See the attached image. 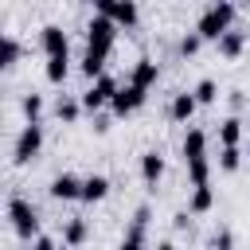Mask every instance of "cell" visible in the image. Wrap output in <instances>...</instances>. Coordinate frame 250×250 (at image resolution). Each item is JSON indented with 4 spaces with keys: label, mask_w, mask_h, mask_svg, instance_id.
Listing matches in <instances>:
<instances>
[{
    "label": "cell",
    "mask_w": 250,
    "mask_h": 250,
    "mask_svg": "<svg viewBox=\"0 0 250 250\" xmlns=\"http://www.w3.org/2000/svg\"><path fill=\"white\" fill-rule=\"evenodd\" d=\"M234 16H238V4H230V0H215V4L203 8L199 23H195V35H199V39H219L227 27H234Z\"/></svg>",
    "instance_id": "6da1fadb"
},
{
    "label": "cell",
    "mask_w": 250,
    "mask_h": 250,
    "mask_svg": "<svg viewBox=\"0 0 250 250\" xmlns=\"http://www.w3.org/2000/svg\"><path fill=\"white\" fill-rule=\"evenodd\" d=\"M184 164H188L191 188L211 184L207 180V133L203 129H188V137H184Z\"/></svg>",
    "instance_id": "7a4b0ae2"
},
{
    "label": "cell",
    "mask_w": 250,
    "mask_h": 250,
    "mask_svg": "<svg viewBox=\"0 0 250 250\" xmlns=\"http://www.w3.org/2000/svg\"><path fill=\"white\" fill-rule=\"evenodd\" d=\"M8 219H12V227H16L20 238H39V211L31 207V199L12 195V203H8Z\"/></svg>",
    "instance_id": "3957f363"
},
{
    "label": "cell",
    "mask_w": 250,
    "mask_h": 250,
    "mask_svg": "<svg viewBox=\"0 0 250 250\" xmlns=\"http://www.w3.org/2000/svg\"><path fill=\"white\" fill-rule=\"evenodd\" d=\"M39 148H43V125L39 121H27L20 129V137H16V145H12V160L16 164H31L39 156Z\"/></svg>",
    "instance_id": "277c9868"
},
{
    "label": "cell",
    "mask_w": 250,
    "mask_h": 250,
    "mask_svg": "<svg viewBox=\"0 0 250 250\" xmlns=\"http://www.w3.org/2000/svg\"><path fill=\"white\" fill-rule=\"evenodd\" d=\"M113 39H117V27L105 20V16H94L90 23H86V51L90 55H109V47H113Z\"/></svg>",
    "instance_id": "5b68a950"
},
{
    "label": "cell",
    "mask_w": 250,
    "mask_h": 250,
    "mask_svg": "<svg viewBox=\"0 0 250 250\" xmlns=\"http://www.w3.org/2000/svg\"><path fill=\"white\" fill-rule=\"evenodd\" d=\"M94 16H105L113 27H133L141 12H137L133 0H98L94 4Z\"/></svg>",
    "instance_id": "8992f818"
},
{
    "label": "cell",
    "mask_w": 250,
    "mask_h": 250,
    "mask_svg": "<svg viewBox=\"0 0 250 250\" xmlns=\"http://www.w3.org/2000/svg\"><path fill=\"white\" fill-rule=\"evenodd\" d=\"M113 90H117V78H109V74H98V78H94V86H90V90L78 98V105H82V109H102V105H109Z\"/></svg>",
    "instance_id": "52a82bcc"
},
{
    "label": "cell",
    "mask_w": 250,
    "mask_h": 250,
    "mask_svg": "<svg viewBox=\"0 0 250 250\" xmlns=\"http://www.w3.org/2000/svg\"><path fill=\"white\" fill-rule=\"evenodd\" d=\"M148 219H152V207H148V203H141V207H137V215H133V223H129V230H125V238H121V246H117V250H145V230H148Z\"/></svg>",
    "instance_id": "ba28073f"
},
{
    "label": "cell",
    "mask_w": 250,
    "mask_h": 250,
    "mask_svg": "<svg viewBox=\"0 0 250 250\" xmlns=\"http://www.w3.org/2000/svg\"><path fill=\"white\" fill-rule=\"evenodd\" d=\"M141 102H145V90H141V86H133V82L117 86V90H113V98H109L113 113H121V117H125V113H133V109H137Z\"/></svg>",
    "instance_id": "9c48e42d"
},
{
    "label": "cell",
    "mask_w": 250,
    "mask_h": 250,
    "mask_svg": "<svg viewBox=\"0 0 250 250\" xmlns=\"http://www.w3.org/2000/svg\"><path fill=\"white\" fill-rule=\"evenodd\" d=\"M39 43H43L47 59H55V55H66V51H70V39H66V31H62L59 23H43V31H39Z\"/></svg>",
    "instance_id": "30bf717a"
},
{
    "label": "cell",
    "mask_w": 250,
    "mask_h": 250,
    "mask_svg": "<svg viewBox=\"0 0 250 250\" xmlns=\"http://www.w3.org/2000/svg\"><path fill=\"white\" fill-rule=\"evenodd\" d=\"M215 43H219V55H223V59H238L242 47H246V31H242V27H227Z\"/></svg>",
    "instance_id": "8fae6325"
},
{
    "label": "cell",
    "mask_w": 250,
    "mask_h": 250,
    "mask_svg": "<svg viewBox=\"0 0 250 250\" xmlns=\"http://www.w3.org/2000/svg\"><path fill=\"white\" fill-rule=\"evenodd\" d=\"M105 195H109V180L98 176V172L78 184V199H86V203H98V199H105Z\"/></svg>",
    "instance_id": "7c38bea8"
},
{
    "label": "cell",
    "mask_w": 250,
    "mask_h": 250,
    "mask_svg": "<svg viewBox=\"0 0 250 250\" xmlns=\"http://www.w3.org/2000/svg\"><path fill=\"white\" fill-rule=\"evenodd\" d=\"M156 74H160V66H156L152 59H137V62H133L129 82H133V86H141V90H148V86L156 82Z\"/></svg>",
    "instance_id": "4fadbf2b"
},
{
    "label": "cell",
    "mask_w": 250,
    "mask_h": 250,
    "mask_svg": "<svg viewBox=\"0 0 250 250\" xmlns=\"http://www.w3.org/2000/svg\"><path fill=\"white\" fill-rule=\"evenodd\" d=\"M78 184H82V180H78L74 172H62V176L51 180V195H55V199H78Z\"/></svg>",
    "instance_id": "5bb4252c"
},
{
    "label": "cell",
    "mask_w": 250,
    "mask_h": 250,
    "mask_svg": "<svg viewBox=\"0 0 250 250\" xmlns=\"http://www.w3.org/2000/svg\"><path fill=\"white\" fill-rule=\"evenodd\" d=\"M141 176H145V184H156V180L164 176V156H160L156 148H148V152L141 156Z\"/></svg>",
    "instance_id": "9a60e30c"
},
{
    "label": "cell",
    "mask_w": 250,
    "mask_h": 250,
    "mask_svg": "<svg viewBox=\"0 0 250 250\" xmlns=\"http://www.w3.org/2000/svg\"><path fill=\"white\" fill-rule=\"evenodd\" d=\"M86 234H90L86 219H82V215H74V219H66V227H62V246H82V242H86Z\"/></svg>",
    "instance_id": "2e32d148"
},
{
    "label": "cell",
    "mask_w": 250,
    "mask_h": 250,
    "mask_svg": "<svg viewBox=\"0 0 250 250\" xmlns=\"http://www.w3.org/2000/svg\"><path fill=\"white\" fill-rule=\"evenodd\" d=\"M211 203H215L211 184H199V188L191 191V199H188V215H203V211H211Z\"/></svg>",
    "instance_id": "e0dca14e"
},
{
    "label": "cell",
    "mask_w": 250,
    "mask_h": 250,
    "mask_svg": "<svg viewBox=\"0 0 250 250\" xmlns=\"http://www.w3.org/2000/svg\"><path fill=\"white\" fill-rule=\"evenodd\" d=\"M191 113H195V102H191L188 90H180V94L172 98V105H168V117H172V121H188Z\"/></svg>",
    "instance_id": "ac0fdd59"
},
{
    "label": "cell",
    "mask_w": 250,
    "mask_h": 250,
    "mask_svg": "<svg viewBox=\"0 0 250 250\" xmlns=\"http://www.w3.org/2000/svg\"><path fill=\"white\" fill-rule=\"evenodd\" d=\"M219 141H223V148H238V141H242V117H227L219 125Z\"/></svg>",
    "instance_id": "d6986e66"
},
{
    "label": "cell",
    "mask_w": 250,
    "mask_h": 250,
    "mask_svg": "<svg viewBox=\"0 0 250 250\" xmlns=\"http://www.w3.org/2000/svg\"><path fill=\"white\" fill-rule=\"evenodd\" d=\"M188 94H191L195 105H211V102L219 98V86H215V78H203V82H199L195 90H188Z\"/></svg>",
    "instance_id": "ffe728a7"
},
{
    "label": "cell",
    "mask_w": 250,
    "mask_h": 250,
    "mask_svg": "<svg viewBox=\"0 0 250 250\" xmlns=\"http://www.w3.org/2000/svg\"><path fill=\"white\" fill-rule=\"evenodd\" d=\"M78 113H82V105H78V98H70V94H62V98L55 102V117H59V121H78Z\"/></svg>",
    "instance_id": "44dd1931"
},
{
    "label": "cell",
    "mask_w": 250,
    "mask_h": 250,
    "mask_svg": "<svg viewBox=\"0 0 250 250\" xmlns=\"http://www.w3.org/2000/svg\"><path fill=\"white\" fill-rule=\"evenodd\" d=\"M20 51H23V47H20L12 35H4V31H0V70H8V66L20 59Z\"/></svg>",
    "instance_id": "7402d4cb"
},
{
    "label": "cell",
    "mask_w": 250,
    "mask_h": 250,
    "mask_svg": "<svg viewBox=\"0 0 250 250\" xmlns=\"http://www.w3.org/2000/svg\"><path fill=\"white\" fill-rule=\"evenodd\" d=\"M20 109H23V117L27 121H39V113H43V94H23V102H20Z\"/></svg>",
    "instance_id": "603a6c76"
},
{
    "label": "cell",
    "mask_w": 250,
    "mask_h": 250,
    "mask_svg": "<svg viewBox=\"0 0 250 250\" xmlns=\"http://www.w3.org/2000/svg\"><path fill=\"white\" fill-rule=\"evenodd\" d=\"M66 55H55V59H47V82H62L66 78Z\"/></svg>",
    "instance_id": "cb8c5ba5"
},
{
    "label": "cell",
    "mask_w": 250,
    "mask_h": 250,
    "mask_svg": "<svg viewBox=\"0 0 250 250\" xmlns=\"http://www.w3.org/2000/svg\"><path fill=\"white\" fill-rule=\"evenodd\" d=\"M207 250H234V234H230V227H219V230L211 234Z\"/></svg>",
    "instance_id": "d4e9b609"
},
{
    "label": "cell",
    "mask_w": 250,
    "mask_h": 250,
    "mask_svg": "<svg viewBox=\"0 0 250 250\" xmlns=\"http://www.w3.org/2000/svg\"><path fill=\"white\" fill-rule=\"evenodd\" d=\"M219 164H223L227 172H234V168L242 164V152H238V148H223V156H219Z\"/></svg>",
    "instance_id": "484cf974"
},
{
    "label": "cell",
    "mask_w": 250,
    "mask_h": 250,
    "mask_svg": "<svg viewBox=\"0 0 250 250\" xmlns=\"http://www.w3.org/2000/svg\"><path fill=\"white\" fill-rule=\"evenodd\" d=\"M199 43H203V39H199L195 31H188V35L180 39V55H195V51H199Z\"/></svg>",
    "instance_id": "4316f807"
},
{
    "label": "cell",
    "mask_w": 250,
    "mask_h": 250,
    "mask_svg": "<svg viewBox=\"0 0 250 250\" xmlns=\"http://www.w3.org/2000/svg\"><path fill=\"white\" fill-rule=\"evenodd\" d=\"M35 250H55V238H47V234H39V238H35Z\"/></svg>",
    "instance_id": "83f0119b"
},
{
    "label": "cell",
    "mask_w": 250,
    "mask_h": 250,
    "mask_svg": "<svg viewBox=\"0 0 250 250\" xmlns=\"http://www.w3.org/2000/svg\"><path fill=\"white\" fill-rule=\"evenodd\" d=\"M188 223H191V219H188V211H180V215H176V219H172V227H176V230H184V227H188Z\"/></svg>",
    "instance_id": "f1b7e54d"
},
{
    "label": "cell",
    "mask_w": 250,
    "mask_h": 250,
    "mask_svg": "<svg viewBox=\"0 0 250 250\" xmlns=\"http://www.w3.org/2000/svg\"><path fill=\"white\" fill-rule=\"evenodd\" d=\"M242 102H246V98H242V90H230V105H234V109H242Z\"/></svg>",
    "instance_id": "f546056e"
},
{
    "label": "cell",
    "mask_w": 250,
    "mask_h": 250,
    "mask_svg": "<svg viewBox=\"0 0 250 250\" xmlns=\"http://www.w3.org/2000/svg\"><path fill=\"white\" fill-rule=\"evenodd\" d=\"M156 250H176V246H172V242H160V246H156Z\"/></svg>",
    "instance_id": "4dcf8cb0"
}]
</instances>
